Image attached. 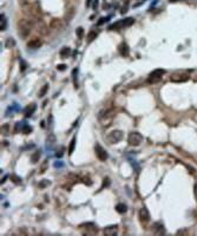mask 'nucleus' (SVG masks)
Segmentation results:
<instances>
[{
  "instance_id": "nucleus-1",
  "label": "nucleus",
  "mask_w": 197,
  "mask_h": 236,
  "mask_svg": "<svg viewBox=\"0 0 197 236\" xmlns=\"http://www.w3.org/2000/svg\"><path fill=\"white\" fill-rule=\"evenodd\" d=\"M32 27H33V24H32V21L30 19H26V18L20 19L18 21V24H17L19 37H21L22 39L27 38L29 34L31 33V31H32Z\"/></svg>"
},
{
  "instance_id": "nucleus-2",
  "label": "nucleus",
  "mask_w": 197,
  "mask_h": 236,
  "mask_svg": "<svg viewBox=\"0 0 197 236\" xmlns=\"http://www.w3.org/2000/svg\"><path fill=\"white\" fill-rule=\"evenodd\" d=\"M128 142L132 146H138L143 142V136L140 135L139 132H130L129 137H128Z\"/></svg>"
},
{
  "instance_id": "nucleus-3",
  "label": "nucleus",
  "mask_w": 197,
  "mask_h": 236,
  "mask_svg": "<svg viewBox=\"0 0 197 236\" xmlns=\"http://www.w3.org/2000/svg\"><path fill=\"white\" fill-rule=\"evenodd\" d=\"M122 138H123V131H121V130H114L107 136V140L110 144L118 143L119 140H122Z\"/></svg>"
},
{
  "instance_id": "nucleus-4",
  "label": "nucleus",
  "mask_w": 197,
  "mask_h": 236,
  "mask_svg": "<svg viewBox=\"0 0 197 236\" xmlns=\"http://www.w3.org/2000/svg\"><path fill=\"white\" fill-rule=\"evenodd\" d=\"M133 21H135V19H132V18H126V19H123V20H121V21H118V22H115L114 25H111L110 26V29H118V28H124V27H128V26H131L132 24H133Z\"/></svg>"
},
{
  "instance_id": "nucleus-5",
  "label": "nucleus",
  "mask_w": 197,
  "mask_h": 236,
  "mask_svg": "<svg viewBox=\"0 0 197 236\" xmlns=\"http://www.w3.org/2000/svg\"><path fill=\"white\" fill-rule=\"evenodd\" d=\"M112 118H114V110H111V109H109L106 111H103L99 114V119H100L103 125H107L106 122H111Z\"/></svg>"
},
{
  "instance_id": "nucleus-6",
  "label": "nucleus",
  "mask_w": 197,
  "mask_h": 236,
  "mask_svg": "<svg viewBox=\"0 0 197 236\" xmlns=\"http://www.w3.org/2000/svg\"><path fill=\"white\" fill-rule=\"evenodd\" d=\"M164 73H165V70H163V69H156V70H154V71L149 74L148 81H149V83H156V81H158V80L163 77Z\"/></svg>"
},
{
  "instance_id": "nucleus-7",
  "label": "nucleus",
  "mask_w": 197,
  "mask_h": 236,
  "mask_svg": "<svg viewBox=\"0 0 197 236\" xmlns=\"http://www.w3.org/2000/svg\"><path fill=\"white\" fill-rule=\"evenodd\" d=\"M95 152H96V156L98 157V159L100 161V162H105L106 159H107V152L105 151V149L102 146V145H99V144H97L96 146H95Z\"/></svg>"
},
{
  "instance_id": "nucleus-8",
  "label": "nucleus",
  "mask_w": 197,
  "mask_h": 236,
  "mask_svg": "<svg viewBox=\"0 0 197 236\" xmlns=\"http://www.w3.org/2000/svg\"><path fill=\"white\" fill-rule=\"evenodd\" d=\"M189 79V76L186 73H175L170 77V80L174 83H184Z\"/></svg>"
},
{
  "instance_id": "nucleus-9",
  "label": "nucleus",
  "mask_w": 197,
  "mask_h": 236,
  "mask_svg": "<svg viewBox=\"0 0 197 236\" xmlns=\"http://www.w3.org/2000/svg\"><path fill=\"white\" fill-rule=\"evenodd\" d=\"M139 220L143 224H147L150 221V214L147 208H142L139 210Z\"/></svg>"
},
{
  "instance_id": "nucleus-10",
  "label": "nucleus",
  "mask_w": 197,
  "mask_h": 236,
  "mask_svg": "<svg viewBox=\"0 0 197 236\" xmlns=\"http://www.w3.org/2000/svg\"><path fill=\"white\" fill-rule=\"evenodd\" d=\"M118 231V227L117 225H109L104 229V234L105 235H109V236H114L116 235Z\"/></svg>"
},
{
  "instance_id": "nucleus-11",
  "label": "nucleus",
  "mask_w": 197,
  "mask_h": 236,
  "mask_svg": "<svg viewBox=\"0 0 197 236\" xmlns=\"http://www.w3.org/2000/svg\"><path fill=\"white\" fill-rule=\"evenodd\" d=\"M41 46V40L40 39H32L31 41H29V44H27V47L29 48H33V50H37Z\"/></svg>"
},
{
  "instance_id": "nucleus-12",
  "label": "nucleus",
  "mask_w": 197,
  "mask_h": 236,
  "mask_svg": "<svg viewBox=\"0 0 197 236\" xmlns=\"http://www.w3.org/2000/svg\"><path fill=\"white\" fill-rule=\"evenodd\" d=\"M119 53H121L123 57H125V55L129 54V47H128V45H126L125 43H123V44L119 45Z\"/></svg>"
},
{
  "instance_id": "nucleus-13",
  "label": "nucleus",
  "mask_w": 197,
  "mask_h": 236,
  "mask_svg": "<svg viewBox=\"0 0 197 236\" xmlns=\"http://www.w3.org/2000/svg\"><path fill=\"white\" fill-rule=\"evenodd\" d=\"M50 27H51V28H53V29H57V28H59V27H60V20H59V19H57V18L52 19V21L50 22Z\"/></svg>"
},
{
  "instance_id": "nucleus-14",
  "label": "nucleus",
  "mask_w": 197,
  "mask_h": 236,
  "mask_svg": "<svg viewBox=\"0 0 197 236\" xmlns=\"http://www.w3.org/2000/svg\"><path fill=\"white\" fill-rule=\"evenodd\" d=\"M34 111H36V105H34V104H32V105H30V106H27V107H26V111H25L26 117L32 116Z\"/></svg>"
},
{
  "instance_id": "nucleus-15",
  "label": "nucleus",
  "mask_w": 197,
  "mask_h": 236,
  "mask_svg": "<svg viewBox=\"0 0 197 236\" xmlns=\"http://www.w3.org/2000/svg\"><path fill=\"white\" fill-rule=\"evenodd\" d=\"M97 36H98V32H96V31H91L89 34H88V38H86V41L88 43H91V41H93L96 38H97Z\"/></svg>"
},
{
  "instance_id": "nucleus-16",
  "label": "nucleus",
  "mask_w": 197,
  "mask_h": 236,
  "mask_svg": "<svg viewBox=\"0 0 197 236\" xmlns=\"http://www.w3.org/2000/svg\"><path fill=\"white\" fill-rule=\"evenodd\" d=\"M116 210H117L119 214H124V213H126V205L123 204V203H119V204L116 205Z\"/></svg>"
},
{
  "instance_id": "nucleus-17",
  "label": "nucleus",
  "mask_w": 197,
  "mask_h": 236,
  "mask_svg": "<svg viewBox=\"0 0 197 236\" xmlns=\"http://www.w3.org/2000/svg\"><path fill=\"white\" fill-rule=\"evenodd\" d=\"M69 54H70V48L69 47H63L60 50V57L62 58H66V57H69Z\"/></svg>"
},
{
  "instance_id": "nucleus-18",
  "label": "nucleus",
  "mask_w": 197,
  "mask_h": 236,
  "mask_svg": "<svg viewBox=\"0 0 197 236\" xmlns=\"http://www.w3.org/2000/svg\"><path fill=\"white\" fill-rule=\"evenodd\" d=\"M39 158H40V151H36V152L31 156V161H32V163H37V162L39 161Z\"/></svg>"
},
{
  "instance_id": "nucleus-19",
  "label": "nucleus",
  "mask_w": 197,
  "mask_h": 236,
  "mask_svg": "<svg viewBox=\"0 0 197 236\" xmlns=\"http://www.w3.org/2000/svg\"><path fill=\"white\" fill-rule=\"evenodd\" d=\"M15 45V41H14V39L13 38H7V40H6V44H5V46L7 47V48H11V47H13Z\"/></svg>"
},
{
  "instance_id": "nucleus-20",
  "label": "nucleus",
  "mask_w": 197,
  "mask_h": 236,
  "mask_svg": "<svg viewBox=\"0 0 197 236\" xmlns=\"http://www.w3.org/2000/svg\"><path fill=\"white\" fill-rule=\"evenodd\" d=\"M0 28H1V31L6 29V19H5V15L1 14V21H0Z\"/></svg>"
},
{
  "instance_id": "nucleus-21",
  "label": "nucleus",
  "mask_w": 197,
  "mask_h": 236,
  "mask_svg": "<svg viewBox=\"0 0 197 236\" xmlns=\"http://www.w3.org/2000/svg\"><path fill=\"white\" fill-rule=\"evenodd\" d=\"M74 145H76V138H73L71 140V144H70V148H69V155H71L74 150Z\"/></svg>"
},
{
  "instance_id": "nucleus-22",
  "label": "nucleus",
  "mask_w": 197,
  "mask_h": 236,
  "mask_svg": "<svg viewBox=\"0 0 197 236\" xmlns=\"http://www.w3.org/2000/svg\"><path fill=\"white\" fill-rule=\"evenodd\" d=\"M11 178H12V181H13L15 184H20V183H21V178H20L19 176H17V175H12Z\"/></svg>"
},
{
  "instance_id": "nucleus-23",
  "label": "nucleus",
  "mask_w": 197,
  "mask_h": 236,
  "mask_svg": "<svg viewBox=\"0 0 197 236\" xmlns=\"http://www.w3.org/2000/svg\"><path fill=\"white\" fill-rule=\"evenodd\" d=\"M76 33H77L78 38H83V36H84V29H83V27H78L77 31H76Z\"/></svg>"
},
{
  "instance_id": "nucleus-24",
  "label": "nucleus",
  "mask_w": 197,
  "mask_h": 236,
  "mask_svg": "<svg viewBox=\"0 0 197 236\" xmlns=\"http://www.w3.org/2000/svg\"><path fill=\"white\" fill-rule=\"evenodd\" d=\"M77 72H78V70L76 69V70H73V81H74V87L77 88L78 87V83H77Z\"/></svg>"
},
{
  "instance_id": "nucleus-25",
  "label": "nucleus",
  "mask_w": 197,
  "mask_h": 236,
  "mask_svg": "<svg viewBox=\"0 0 197 236\" xmlns=\"http://www.w3.org/2000/svg\"><path fill=\"white\" fill-rule=\"evenodd\" d=\"M47 88H48V86L47 85H45L43 88H41V91L39 92V97H43V96H45V93H46V91H47Z\"/></svg>"
},
{
  "instance_id": "nucleus-26",
  "label": "nucleus",
  "mask_w": 197,
  "mask_h": 236,
  "mask_svg": "<svg viewBox=\"0 0 197 236\" xmlns=\"http://www.w3.org/2000/svg\"><path fill=\"white\" fill-rule=\"evenodd\" d=\"M8 128H10V126H8L7 124H6V125H4V126L1 128V132H3L4 135H8Z\"/></svg>"
},
{
  "instance_id": "nucleus-27",
  "label": "nucleus",
  "mask_w": 197,
  "mask_h": 236,
  "mask_svg": "<svg viewBox=\"0 0 197 236\" xmlns=\"http://www.w3.org/2000/svg\"><path fill=\"white\" fill-rule=\"evenodd\" d=\"M48 184H50V182H48V181H46V180H44L41 183H39V188H41V189H43V188H45V187H46V185H48Z\"/></svg>"
},
{
  "instance_id": "nucleus-28",
  "label": "nucleus",
  "mask_w": 197,
  "mask_h": 236,
  "mask_svg": "<svg viewBox=\"0 0 197 236\" xmlns=\"http://www.w3.org/2000/svg\"><path fill=\"white\" fill-rule=\"evenodd\" d=\"M25 69H26V63L24 60H21L20 62V71L22 72V71H25Z\"/></svg>"
},
{
  "instance_id": "nucleus-29",
  "label": "nucleus",
  "mask_w": 197,
  "mask_h": 236,
  "mask_svg": "<svg viewBox=\"0 0 197 236\" xmlns=\"http://www.w3.org/2000/svg\"><path fill=\"white\" fill-rule=\"evenodd\" d=\"M19 3H20V5L25 6V5H27V4H30L31 0H19Z\"/></svg>"
},
{
  "instance_id": "nucleus-30",
  "label": "nucleus",
  "mask_w": 197,
  "mask_h": 236,
  "mask_svg": "<svg viewBox=\"0 0 197 236\" xmlns=\"http://www.w3.org/2000/svg\"><path fill=\"white\" fill-rule=\"evenodd\" d=\"M107 20H109V18H102V20L98 21V25H102V24H104V22L107 21Z\"/></svg>"
},
{
  "instance_id": "nucleus-31",
  "label": "nucleus",
  "mask_w": 197,
  "mask_h": 236,
  "mask_svg": "<svg viewBox=\"0 0 197 236\" xmlns=\"http://www.w3.org/2000/svg\"><path fill=\"white\" fill-rule=\"evenodd\" d=\"M66 69V65H64V64H60V65H58V70H60V71H64Z\"/></svg>"
},
{
  "instance_id": "nucleus-32",
  "label": "nucleus",
  "mask_w": 197,
  "mask_h": 236,
  "mask_svg": "<svg viewBox=\"0 0 197 236\" xmlns=\"http://www.w3.org/2000/svg\"><path fill=\"white\" fill-rule=\"evenodd\" d=\"M109 178H104V182H103V187L102 188H105V185H109Z\"/></svg>"
},
{
  "instance_id": "nucleus-33",
  "label": "nucleus",
  "mask_w": 197,
  "mask_h": 236,
  "mask_svg": "<svg viewBox=\"0 0 197 236\" xmlns=\"http://www.w3.org/2000/svg\"><path fill=\"white\" fill-rule=\"evenodd\" d=\"M31 130H32V129H30L29 126H25V128H24V132H25V133H29Z\"/></svg>"
},
{
  "instance_id": "nucleus-34",
  "label": "nucleus",
  "mask_w": 197,
  "mask_h": 236,
  "mask_svg": "<svg viewBox=\"0 0 197 236\" xmlns=\"http://www.w3.org/2000/svg\"><path fill=\"white\" fill-rule=\"evenodd\" d=\"M91 5V0H86V6H90Z\"/></svg>"
}]
</instances>
